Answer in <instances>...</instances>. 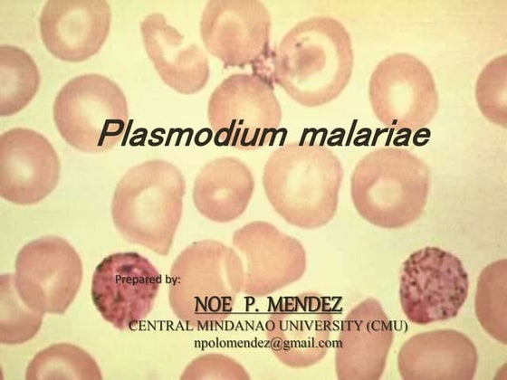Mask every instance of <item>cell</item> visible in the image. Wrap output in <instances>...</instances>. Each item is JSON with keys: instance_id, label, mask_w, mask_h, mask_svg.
I'll list each match as a JSON object with an SVG mask.
<instances>
[{"instance_id": "9c48e42d", "label": "cell", "mask_w": 507, "mask_h": 380, "mask_svg": "<svg viewBox=\"0 0 507 380\" xmlns=\"http://www.w3.org/2000/svg\"><path fill=\"white\" fill-rule=\"evenodd\" d=\"M271 15L253 0L208 1L200 19V34L207 52L225 68L244 69L271 75Z\"/></svg>"}, {"instance_id": "d6986e66", "label": "cell", "mask_w": 507, "mask_h": 380, "mask_svg": "<svg viewBox=\"0 0 507 380\" xmlns=\"http://www.w3.org/2000/svg\"><path fill=\"white\" fill-rule=\"evenodd\" d=\"M140 32L147 54L165 84L185 95L206 85L210 75L206 54L199 46L185 43L184 35L168 24L164 14L147 15Z\"/></svg>"}, {"instance_id": "ffe728a7", "label": "cell", "mask_w": 507, "mask_h": 380, "mask_svg": "<svg viewBox=\"0 0 507 380\" xmlns=\"http://www.w3.org/2000/svg\"><path fill=\"white\" fill-rule=\"evenodd\" d=\"M249 166L234 157L208 161L197 173L192 197L197 211L215 223H230L247 209L254 191Z\"/></svg>"}, {"instance_id": "ac0fdd59", "label": "cell", "mask_w": 507, "mask_h": 380, "mask_svg": "<svg viewBox=\"0 0 507 380\" xmlns=\"http://www.w3.org/2000/svg\"><path fill=\"white\" fill-rule=\"evenodd\" d=\"M478 366L474 342L454 329L417 333L401 347L397 356L403 379H473Z\"/></svg>"}, {"instance_id": "ba28073f", "label": "cell", "mask_w": 507, "mask_h": 380, "mask_svg": "<svg viewBox=\"0 0 507 380\" xmlns=\"http://www.w3.org/2000/svg\"><path fill=\"white\" fill-rule=\"evenodd\" d=\"M468 290V273L461 260L441 248H421L402 264L399 300L405 316L414 324L455 318Z\"/></svg>"}, {"instance_id": "603a6c76", "label": "cell", "mask_w": 507, "mask_h": 380, "mask_svg": "<svg viewBox=\"0 0 507 380\" xmlns=\"http://www.w3.org/2000/svg\"><path fill=\"white\" fill-rule=\"evenodd\" d=\"M507 260L490 263L477 281L474 308L483 328L494 339L506 345Z\"/></svg>"}, {"instance_id": "7c38bea8", "label": "cell", "mask_w": 507, "mask_h": 380, "mask_svg": "<svg viewBox=\"0 0 507 380\" xmlns=\"http://www.w3.org/2000/svg\"><path fill=\"white\" fill-rule=\"evenodd\" d=\"M334 313L329 300L317 292L282 298L273 307L265 325L271 351L292 368L317 364L328 352Z\"/></svg>"}, {"instance_id": "5bb4252c", "label": "cell", "mask_w": 507, "mask_h": 380, "mask_svg": "<svg viewBox=\"0 0 507 380\" xmlns=\"http://www.w3.org/2000/svg\"><path fill=\"white\" fill-rule=\"evenodd\" d=\"M233 246L244 268L243 292L262 298L299 280L307 268L301 242L265 221L247 223L234 232Z\"/></svg>"}, {"instance_id": "9a60e30c", "label": "cell", "mask_w": 507, "mask_h": 380, "mask_svg": "<svg viewBox=\"0 0 507 380\" xmlns=\"http://www.w3.org/2000/svg\"><path fill=\"white\" fill-rule=\"evenodd\" d=\"M61 164L51 142L39 132L14 128L0 136V195L11 203L30 205L56 187Z\"/></svg>"}, {"instance_id": "5b68a950", "label": "cell", "mask_w": 507, "mask_h": 380, "mask_svg": "<svg viewBox=\"0 0 507 380\" xmlns=\"http://www.w3.org/2000/svg\"><path fill=\"white\" fill-rule=\"evenodd\" d=\"M429 185V168L420 157L406 148L381 147L356 165L350 195L366 221L380 228L398 229L420 217Z\"/></svg>"}, {"instance_id": "d4e9b609", "label": "cell", "mask_w": 507, "mask_h": 380, "mask_svg": "<svg viewBox=\"0 0 507 380\" xmlns=\"http://www.w3.org/2000/svg\"><path fill=\"white\" fill-rule=\"evenodd\" d=\"M506 55L491 61L475 88L477 104L487 119L506 128Z\"/></svg>"}, {"instance_id": "7a4b0ae2", "label": "cell", "mask_w": 507, "mask_h": 380, "mask_svg": "<svg viewBox=\"0 0 507 380\" xmlns=\"http://www.w3.org/2000/svg\"><path fill=\"white\" fill-rule=\"evenodd\" d=\"M343 168L324 144L301 138L274 149L263 166V185L273 210L288 223L316 229L335 215Z\"/></svg>"}, {"instance_id": "7402d4cb", "label": "cell", "mask_w": 507, "mask_h": 380, "mask_svg": "<svg viewBox=\"0 0 507 380\" xmlns=\"http://www.w3.org/2000/svg\"><path fill=\"white\" fill-rule=\"evenodd\" d=\"M25 378L102 379L96 360L84 349L70 344H53L39 351L29 362Z\"/></svg>"}, {"instance_id": "484cf974", "label": "cell", "mask_w": 507, "mask_h": 380, "mask_svg": "<svg viewBox=\"0 0 507 380\" xmlns=\"http://www.w3.org/2000/svg\"><path fill=\"white\" fill-rule=\"evenodd\" d=\"M180 379H251L235 359L217 353L200 356L185 368Z\"/></svg>"}, {"instance_id": "8fae6325", "label": "cell", "mask_w": 507, "mask_h": 380, "mask_svg": "<svg viewBox=\"0 0 507 380\" xmlns=\"http://www.w3.org/2000/svg\"><path fill=\"white\" fill-rule=\"evenodd\" d=\"M80 255L64 239L47 235L22 247L15 260L14 283L23 301L42 313L63 314L82 280Z\"/></svg>"}, {"instance_id": "3957f363", "label": "cell", "mask_w": 507, "mask_h": 380, "mask_svg": "<svg viewBox=\"0 0 507 380\" xmlns=\"http://www.w3.org/2000/svg\"><path fill=\"white\" fill-rule=\"evenodd\" d=\"M244 282V262L234 248L215 240L194 242L171 265L169 306L187 327L215 328L231 316Z\"/></svg>"}, {"instance_id": "2e32d148", "label": "cell", "mask_w": 507, "mask_h": 380, "mask_svg": "<svg viewBox=\"0 0 507 380\" xmlns=\"http://www.w3.org/2000/svg\"><path fill=\"white\" fill-rule=\"evenodd\" d=\"M393 339L392 323L378 299L368 298L357 304L344 318L337 337V378L379 379Z\"/></svg>"}, {"instance_id": "cb8c5ba5", "label": "cell", "mask_w": 507, "mask_h": 380, "mask_svg": "<svg viewBox=\"0 0 507 380\" xmlns=\"http://www.w3.org/2000/svg\"><path fill=\"white\" fill-rule=\"evenodd\" d=\"M43 313L28 307L18 295L14 275L0 278V342L6 345L23 344L40 330Z\"/></svg>"}, {"instance_id": "30bf717a", "label": "cell", "mask_w": 507, "mask_h": 380, "mask_svg": "<svg viewBox=\"0 0 507 380\" xmlns=\"http://www.w3.org/2000/svg\"><path fill=\"white\" fill-rule=\"evenodd\" d=\"M368 95L377 119L396 130L416 131L429 124L439 108L434 77L417 57L397 52L373 71Z\"/></svg>"}, {"instance_id": "e0dca14e", "label": "cell", "mask_w": 507, "mask_h": 380, "mask_svg": "<svg viewBox=\"0 0 507 380\" xmlns=\"http://www.w3.org/2000/svg\"><path fill=\"white\" fill-rule=\"evenodd\" d=\"M110 21V6L106 1H48L39 18L40 33L54 57L79 62L100 50Z\"/></svg>"}, {"instance_id": "8992f818", "label": "cell", "mask_w": 507, "mask_h": 380, "mask_svg": "<svg viewBox=\"0 0 507 380\" xmlns=\"http://www.w3.org/2000/svg\"><path fill=\"white\" fill-rule=\"evenodd\" d=\"M53 110L62 138L71 147L87 153L116 147L129 125V108L122 90L97 73L77 76L64 84Z\"/></svg>"}, {"instance_id": "6da1fadb", "label": "cell", "mask_w": 507, "mask_h": 380, "mask_svg": "<svg viewBox=\"0 0 507 380\" xmlns=\"http://www.w3.org/2000/svg\"><path fill=\"white\" fill-rule=\"evenodd\" d=\"M351 38L330 16H313L295 24L282 38L271 59V76L297 103L319 107L335 100L353 70Z\"/></svg>"}, {"instance_id": "52a82bcc", "label": "cell", "mask_w": 507, "mask_h": 380, "mask_svg": "<svg viewBox=\"0 0 507 380\" xmlns=\"http://www.w3.org/2000/svg\"><path fill=\"white\" fill-rule=\"evenodd\" d=\"M215 143L240 150L273 144L281 128L282 110L266 73H234L212 92L207 105Z\"/></svg>"}, {"instance_id": "44dd1931", "label": "cell", "mask_w": 507, "mask_h": 380, "mask_svg": "<svg viewBox=\"0 0 507 380\" xmlns=\"http://www.w3.org/2000/svg\"><path fill=\"white\" fill-rule=\"evenodd\" d=\"M41 82L33 59L23 49L0 46V116L14 115L33 99Z\"/></svg>"}, {"instance_id": "4fadbf2b", "label": "cell", "mask_w": 507, "mask_h": 380, "mask_svg": "<svg viewBox=\"0 0 507 380\" xmlns=\"http://www.w3.org/2000/svg\"><path fill=\"white\" fill-rule=\"evenodd\" d=\"M160 283V273L146 257L134 252H117L97 265L91 294L107 322L128 330L151 312Z\"/></svg>"}, {"instance_id": "277c9868", "label": "cell", "mask_w": 507, "mask_h": 380, "mask_svg": "<svg viewBox=\"0 0 507 380\" xmlns=\"http://www.w3.org/2000/svg\"><path fill=\"white\" fill-rule=\"evenodd\" d=\"M185 193L184 176L172 163L152 159L134 166L114 191L115 228L129 242L167 256L181 220Z\"/></svg>"}]
</instances>
